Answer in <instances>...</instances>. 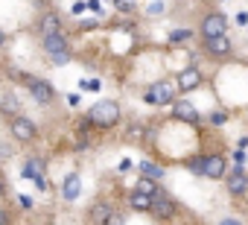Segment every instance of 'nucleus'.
<instances>
[{"label":"nucleus","instance_id":"1","mask_svg":"<svg viewBox=\"0 0 248 225\" xmlns=\"http://www.w3.org/2000/svg\"><path fill=\"white\" fill-rule=\"evenodd\" d=\"M88 120L96 129H114L120 123V105L114 99H99L96 105L88 108Z\"/></svg>","mask_w":248,"mask_h":225},{"label":"nucleus","instance_id":"2","mask_svg":"<svg viewBox=\"0 0 248 225\" xmlns=\"http://www.w3.org/2000/svg\"><path fill=\"white\" fill-rule=\"evenodd\" d=\"M18 79L27 85V91H30V96L38 102V105H50L53 99H56V91H53V85L47 82V79H38V76H30V73H18Z\"/></svg>","mask_w":248,"mask_h":225},{"label":"nucleus","instance_id":"3","mask_svg":"<svg viewBox=\"0 0 248 225\" xmlns=\"http://www.w3.org/2000/svg\"><path fill=\"white\" fill-rule=\"evenodd\" d=\"M41 47H44V53H47L56 64L70 62V44H67V38H64L62 32H56V35H44V38H41Z\"/></svg>","mask_w":248,"mask_h":225},{"label":"nucleus","instance_id":"4","mask_svg":"<svg viewBox=\"0 0 248 225\" xmlns=\"http://www.w3.org/2000/svg\"><path fill=\"white\" fill-rule=\"evenodd\" d=\"M199 32H202L204 41H210V38H222V35H228V18H225L222 12H207V15L202 18Z\"/></svg>","mask_w":248,"mask_h":225},{"label":"nucleus","instance_id":"5","mask_svg":"<svg viewBox=\"0 0 248 225\" xmlns=\"http://www.w3.org/2000/svg\"><path fill=\"white\" fill-rule=\"evenodd\" d=\"M149 213L155 216V219H161V222H167V219H172L175 213H178V205H175V199L161 187L155 196H152V208H149Z\"/></svg>","mask_w":248,"mask_h":225},{"label":"nucleus","instance_id":"6","mask_svg":"<svg viewBox=\"0 0 248 225\" xmlns=\"http://www.w3.org/2000/svg\"><path fill=\"white\" fill-rule=\"evenodd\" d=\"M9 132H12V138L21 141V144H32V141L38 138V126H35L30 117H24V114L9 117Z\"/></svg>","mask_w":248,"mask_h":225},{"label":"nucleus","instance_id":"7","mask_svg":"<svg viewBox=\"0 0 248 225\" xmlns=\"http://www.w3.org/2000/svg\"><path fill=\"white\" fill-rule=\"evenodd\" d=\"M143 99L149 105H170V102H175V85L172 82H155V85H149Z\"/></svg>","mask_w":248,"mask_h":225},{"label":"nucleus","instance_id":"8","mask_svg":"<svg viewBox=\"0 0 248 225\" xmlns=\"http://www.w3.org/2000/svg\"><path fill=\"white\" fill-rule=\"evenodd\" d=\"M225 187H228L231 196H242V193L248 190V173H245L242 167H233V170L225 176Z\"/></svg>","mask_w":248,"mask_h":225},{"label":"nucleus","instance_id":"9","mask_svg":"<svg viewBox=\"0 0 248 225\" xmlns=\"http://www.w3.org/2000/svg\"><path fill=\"white\" fill-rule=\"evenodd\" d=\"M204 53H207L210 59H231L233 44H231L228 35H222V38H210V41H204Z\"/></svg>","mask_w":248,"mask_h":225},{"label":"nucleus","instance_id":"10","mask_svg":"<svg viewBox=\"0 0 248 225\" xmlns=\"http://www.w3.org/2000/svg\"><path fill=\"white\" fill-rule=\"evenodd\" d=\"M225 155H202V176L204 178H222L225 176Z\"/></svg>","mask_w":248,"mask_h":225},{"label":"nucleus","instance_id":"11","mask_svg":"<svg viewBox=\"0 0 248 225\" xmlns=\"http://www.w3.org/2000/svg\"><path fill=\"white\" fill-rule=\"evenodd\" d=\"M172 117H175V120H181V123L196 126V123H199V111H196V105H193V102L178 99V102H172Z\"/></svg>","mask_w":248,"mask_h":225},{"label":"nucleus","instance_id":"12","mask_svg":"<svg viewBox=\"0 0 248 225\" xmlns=\"http://www.w3.org/2000/svg\"><path fill=\"white\" fill-rule=\"evenodd\" d=\"M202 85V70L199 67H184V70H178V88L181 91H196Z\"/></svg>","mask_w":248,"mask_h":225},{"label":"nucleus","instance_id":"13","mask_svg":"<svg viewBox=\"0 0 248 225\" xmlns=\"http://www.w3.org/2000/svg\"><path fill=\"white\" fill-rule=\"evenodd\" d=\"M38 32H41V38H44V35H56V32H62V18H59L56 12L41 15V18H38Z\"/></svg>","mask_w":248,"mask_h":225},{"label":"nucleus","instance_id":"14","mask_svg":"<svg viewBox=\"0 0 248 225\" xmlns=\"http://www.w3.org/2000/svg\"><path fill=\"white\" fill-rule=\"evenodd\" d=\"M111 213H114V208H111L108 202H93V205H91V213H88V219H91V225H105Z\"/></svg>","mask_w":248,"mask_h":225},{"label":"nucleus","instance_id":"15","mask_svg":"<svg viewBox=\"0 0 248 225\" xmlns=\"http://www.w3.org/2000/svg\"><path fill=\"white\" fill-rule=\"evenodd\" d=\"M79 184H82V181H79V176H76V173H70V176L62 181V196H64L67 202H73V199L79 196Z\"/></svg>","mask_w":248,"mask_h":225},{"label":"nucleus","instance_id":"16","mask_svg":"<svg viewBox=\"0 0 248 225\" xmlns=\"http://www.w3.org/2000/svg\"><path fill=\"white\" fill-rule=\"evenodd\" d=\"M21 173H24V178H32L35 181L38 176H44V158H30Z\"/></svg>","mask_w":248,"mask_h":225},{"label":"nucleus","instance_id":"17","mask_svg":"<svg viewBox=\"0 0 248 225\" xmlns=\"http://www.w3.org/2000/svg\"><path fill=\"white\" fill-rule=\"evenodd\" d=\"M138 167H140V173H143L146 178H152V181H161V178H164V167H158L155 161H140Z\"/></svg>","mask_w":248,"mask_h":225},{"label":"nucleus","instance_id":"18","mask_svg":"<svg viewBox=\"0 0 248 225\" xmlns=\"http://www.w3.org/2000/svg\"><path fill=\"white\" fill-rule=\"evenodd\" d=\"M135 190L152 199V196H155V193H158L161 187H158V181H152V178H146V176H140V178H138V184H135Z\"/></svg>","mask_w":248,"mask_h":225},{"label":"nucleus","instance_id":"19","mask_svg":"<svg viewBox=\"0 0 248 225\" xmlns=\"http://www.w3.org/2000/svg\"><path fill=\"white\" fill-rule=\"evenodd\" d=\"M129 205H132L135 210H149V208H152V199L143 196V193H138V190H132V193H129Z\"/></svg>","mask_w":248,"mask_h":225},{"label":"nucleus","instance_id":"20","mask_svg":"<svg viewBox=\"0 0 248 225\" xmlns=\"http://www.w3.org/2000/svg\"><path fill=\"white\" fill-rule=\"evenodd\" d=\"M187 38H190V32H187V30H172V32H170V41H172V44L187 41Z\"/></svg>","mask_w":248,"mask_h":225},{"label":"nucleus","instance_id":"21","mask_svg":"<svg viewBox=\"0 0 248 225\" xmlns=\"http://www.w3.org/2000/svg\"><path fill=\"white\" fill-rule=\"evenodd\" d=\"M210 123H213V126L228 123V111H213V114H210Z\"/></svg>","mask_w":248,"mask_h":225},{"label":"nucleus","instance_id":"22","mask_svg":"<svg viewBox=\"0 0 248 225\" xmlns=\"http://www.w3.org/2000/svg\"><path fill=\"white\" fill-rule=\"evenodd\" d=\"M114 3H117V9H120V12H132L138 0H114Z\"/></svg>","mask_w":248,"mask_h":225},{"label":"nucleus","instance_id":"23","mask_svg":"<svg viewBox=\"0 0 248 225\" xmlns=\"http://www.w3.org/2000/svg\"><path fill=\"white\" fill-rule=\"evenodd\" d=\"M105 225H126V216H123L120 210H114V213L108 216V222H105Z\"/></svg>","mask_w":248,"mask_h":225},{"label":"nucleus","instance_id":"24","mask_svg":"<svg viewBox=\"0 0 248 225\" xmlns=\"http://www.w3.org/2000/svg\"><path fill=\"white\" fill-rule=\"evenodd\" d=\"M219 225H242V222H239V219H231V216H228V219H222Z\"/></svg>","mask_w":248,"mask_h":225},{"label":"nucleus","instance_id":"25","mask_svg":"<svg viewBox=\"0 0 248 225\" xmlns=\"http://www.w3.org/2000/svg\"><path fill=\"white\" fill-rule=\"evenodd\" d=\"M3 196H6V184H3V181H0V199H3Z\"/></svg>","mask_w":248,"mask_h":225},{"label":"nucleus","instance_id":"26","mask_svg":"<svg viewBox=\"0 0 248 225\" xmlns=\"http://www.w3.org/2000/svg\"><path fill=\"white\" fill-rule=\"evenodd\" d=\"M3 44H6V32H3V30H0V47H3Z\"/></svg>","mask_w":248,"mask_h":225},{"label":"nucleus","instance_id":"27","mask_svg":"<svg viewBox=\"0 0 248 225\" xmlns=\"http://www.w3.org/2000/svg\"><path fill=\"white\" fill-rule=\"evenodd\" d=\"M0 225H6V222H0Z\"/></svg>","mask_w":248,"mask_h":225}]
</instances>
